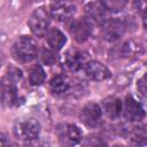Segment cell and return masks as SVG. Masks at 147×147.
I'll return each instance as SVG.
<instances>
[{"instance_id": "cell-4", "label": "cell", "mask_w": 147, "mask_h": 147, "mask_svg": "<svg viewBox=\"0 0 147 147\" xmlns=\"http://www.w3.org/2000/svg\"><path fill=\"white\" fill-rule=\"evenodd\" d=\"M101 33L105 40L107 41H116L119 38L123 37L126 30V24L124 21L119 18H113V20H107L102 25H101Z\"/></svg>"}, {"instance_id": "cell-20", "label": "cell", "mask_w": 147, "mask_h": 147, "mask_svg": "<svg viewBox=\"0 0 147 147\" xmlns=\"http://www.w3.org/2000/svg\"><path fill=\"white\" fill-rule=\"evenodd\" d=\"M100 1L110 11L122 10L126 6V0H100Z\"/></svg>"}, {"instance_id": "cell-13", "label": "cell", "mask_w": 147, "mask_h": 147, "mask_svg": "<svg viewBox=\"0 0 147 147\" xmlns=\"http://www.w3.org/2000/svg\"><path fill=\"white\" fill-rule=\"evenodd\" d=\"M102 108L106 115L109 118L114 119V118H117L122 111V102L117 96H109L103 100Z\"/></svg>"}, {"instance_id": "cell-8", "label": "cell", "mask_w": 147, "mask_h": 147, "mask_svg": "<svg viewBox=\"0 0 147 147\" xmlns=\"http://www.w3.org/2000/svg\"><path fill=\"white\" fill-rule=\"evenodd\" d=\"M70 34L72 36V38L78 42V44H83L85 42L90 36H91V23L85 18H78L75 20L69 28Z\"/></svg>"}, {"instance_id": "cell-6", "label": "cell", "mask_w": 147, "mask_h": 147, "mask_svg": "<svg viewBox=\"0 0 147 147\" xmlns=\"http://www.w3.org/2000/svg\"><path fill=\"white\" fill-rule=\"evenodd\" d=\"M76 13V6L74 2L69 0H56L51 3L49 7V14L51 16L59 21V22H64L71 18Z\"/></svg>"}, {"instance_id": "cell-3", "label": "cell", "mask_w": 147, "mask_h": 147, "mask_svg": "<svg viewBox=\"0 0 147 147\" xmlns=\"http://www.w3.org/2000/svg\"><path fill=\"white\" fill-rule=\"evenodd\" d=\"M31 32L38 37L41 38L45 34H47L48 30H49V18H48V14L45 10V8L39 7L37 9L33 10V13L31 14L29 22H28Z\"/></svg>"}, {"instance_id": "cell-5", "label": "cell", "mask_w": 147, "mask_h": 147, "mask_svg": "<svg viewBox=\"0 0 147 147\" xmlns=\"http://www.w3.org/2000/svg\"><path fill=\"white\" fill-rule=\"evenodd\" d=\"M82 123L88 127H96L102 122V109L95 102H90L85 105L79 114Z\"/></svg>"}, {"instance_id": "cell-18", "label": "cell", "mask_w": 147, "mask_h": 147, "mask_svg": "<svg viewBox=\"0 0 147 147\" xmlns=\"http://www.w3.org/2000/svg\"><path fill=\"white\" fill-rule=\"evenodd\" d=\"M122 53L124 56H127V57L129 56H136V55H139L140 53H142V47L139 44L130 40L123 45Z\"/></svg>"}, {"instance_id": "cell-12", "label": "cell", "mask_w": 147, "mask_h": 147, "mask_svg": "<svg viewBox=\"0 0 147 147\" xmlns=\"http://www.w3.org/2000/svg\"><path fill=\"white\" fill-rule=\"evenodd\" d=\"M49 86H51V91L54 94L61 95L69 91V88L71 86V80L65 75H56L52 78Z\"/></svg>"}, {"instance_id": "cell-10", "label": "cell", "mask_w": 147, "mask_h": 147, "mask_svg": "<svg viewBox=\"0 0 147 147\" xmlns=\"http://www.w3.org/2000/svg\"><path fill=\"white\" fill-rule=\"evenodd\" d=\"M124 114L129 121L139 122L145 117V110L141 103L131 94L126 95L124 105Z\"/></svg>"}, {"instance_id": "cell-17", "label": "cell", "mask_w": 147, "mask_h": 147, "mask_svg": "<svg viewBox=\"0 0 147 147\" xmlns=\"http://www.w3.org/2000/svg\"><path fill=\"white\" fill-rule=\"evenodd\" d=\"M46 79V74L44 68L40 64H36L29 72V82L31 85H40L45 82Z\"/></svg>"}, {"instance_id": "cell-24", "label": "cell", "mask_w": 147, "mask_h": 147, "mask_svg": "<svg viewBox=\"0 0 147 147\" xmlns=\"http://www.w3.org/2000/svg\"><path fill=\"white\" fill-rule=\"evenodd\" d=\"M142 23H144V28L147 30V7L144 8L142 11Z\"/></svg>"}, {"instance_id": "cell-22", "label": "cell", "mask_w": 147, "mask_h": 147, "mask_svg": "<svg viewBox=\"0 0 147 147\" xmlns=\"http://www.w3.org/2000/svg\"><path fill=\"white\" fill-rule=\"evenodd\" d=\"M137 88L141 95L147 98V72L144 74L137 82Z\"/></svg>"}, {"instance_id": "cell-2", "label": "cell", "mask_w": 147, "mask_h": 147, "mask_svg": "<svg viewBox=\"0 0 147 147\" xmlns=\"http://www.w3.org/2000/svg\"><path fill=\"white\" fill-rule=\"evenodd\" d=\"M40 133V124L34 118H25L20 119L14 125V134L20 140H34L39 137Z\"/></svg>"}, {"instance_id": "cell-23", "label": "cell", "mask_w": 147, "mask_h": 147, "mask_svg": "<svg viewBox=\"0 0 147 147\" xmlns=\"http://www.w3.org/2000/svg\"><path fill=\"white\" fill-rule=\"evenodd\" d=\"M22 77V71L17 68H10L9 71H8V75H7V79L9 83L14 84L15 82H17L20 78Z\"/></svg>"}, {"instance_id": "cell-21", "label": "cell", "mask_w": 147, "mask_h": 147, "mask_svg": "<svg viewBox=\"0 0 147 147\" xmlns=\"http://www.w3.org/2000/svg\"><path fill=\"white\" fill-rule=\"evenodd\" d=\"M41 60L46 65H53L56 62V54L52 49L44 48L41 52Z\"/></svg>"}, {"instance_id": "cell-16", "label": "cell", "mask_w": 147, "mask_h": 147, "mask_svg": "<svg viewBox=\"0 0 147 147\" xmlns=\"http://www.w3.org/2000/svg\"><path fill=\"white\" fill-rule=\"evenodd\" d=\"M130 140L133 145L147 146V124L133 127L130 134Z\"/></svg>"}, {"instance_id": "cell-15", "label": "cell", "mask_w": 147, "mask_h": 147, "mask_svg": "<svg viewBox=\"0 0 147 147\" xmlns=\"http://www.w3.org/2000/svg\"><path fill=\"white\" fill-rule=\"evenodd\" d=\"M1 99L2 105L6 107H11L17 101V91L14 84L9 82L2 83V92H1Z\"/></svg>"}, {"instance_id": "cell-14", "label": "cell", "mask_w": 147, "mask_h": 147, "mask_svg": "<svg viewBox=\"0 0 147 147\" xmlns=\"http://www.w3.org/2000/svg\"><path fill=\"white\" fill-rule=\"evenodd\" d=\"M46 36H47V42H48V45L53 49H55V51L61 49L65 45V42H67V37L64 36V33L61 30L56 29V28L49 29Z\"/></svg>"}, {"instance_id": "cell-7", "label": "cell", "mask_w": 147, "mask_h": 147, "mask_svg": "<svg viewBox=\"0 0 147 147\" xmlns=\"http://www.w3.org/2000/svg\"><path fill=\"white\" fill-rule=\"evenodd\" d=\"M107 11L108 9L103 6V3L99 1H91L85 6V16L90 23L102 25L107 21Z\"/></svg>"}, {"instance_id": "cell-1", "label": "cell", "mask_w": 147, "mask_h": 147, "mask_svg": "<svg viewBox=\"0 0 147 147\" xmlns=\"http://www.w3.org/2000/svg\"><path fill=\"white\" fill-rule=\"evenodd\" d=\"M37 53H38L37 42L34 41L33 38L29 36L20 37L13 46L14 57L22 63L31 62L32 60H34L37 56Z\"/></svg>"}, {"instance_id": "cell-19", "label": "cell", "mask_w": 147, "mask_h": 147, "mask_svg": "<svg viewBox=\"0 0 147 147\" xmlns=\"http://www.w3.org/2000/svg\"><path fill=\"white\" fill-rule=\"evenodd\" d=\"M67 137L68 139L70 140V142L72 144H78L80 140H82V137H83V133H82V130L75 125V124H69L67 126Z\"/></svg>"}, {"instance_id": "cell-9", "label": "cell", "mask_w": 147, "mask_h": 147, "mask_svg": "<svg viewBox=\"0 0 147 147\" xmlns=\"http://www.w3.org/2000/svg\"><path fill=\"white\" fill-rule=\"evenodd\" d=\"M84 69L86 76L95 82H102L111 77L110 70L99 61H88Z\"/></svg>"}, {"instance_id": "cell-11", "label": "cell", "mask_w": 147, "mask_h": 147, "mask_svg": "<svg viewBox=\"0 0 147 147\" xmlns=\"http://www.w3.org/2000/svg\"><path fill=\"white\" fill-rule=\"evenodd\" d=\"M88 62L87 54L82 51L71 49L67 53L64 64L69 71H78L82 68H85L86 63Z\"/></svg>"}]
</instances>
